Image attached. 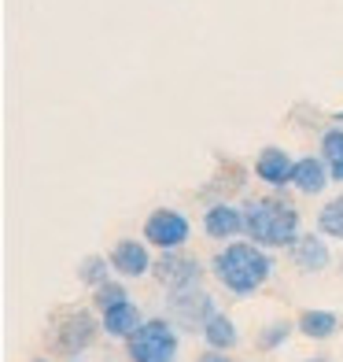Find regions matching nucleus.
<instances>
[{
  "instance_id": "obj_2",
  "label": "nucleus",
  "mask_w": 343,
  "mask_h": 362,
  "mask_svg": "<svg viewBox=\"0 0 343 362\" xmlns=\"http://www.w3.org/2000/svg\"><path fill=\"white\" fill-rule=\"evenodd\" d=\"M243 215H248V240L263 244L270 252H288L303 233V215L284 192L255 196L243 204Z\"/></svg>"
},
{
  "instance_id": "obj_3",
  "label": "nucleus",
  "mask_w": 343,
  "mask_h": 362,
  "mask_svg": "<svg viewBox=\"0 0 343 362\" xmlns=\"http://www.w3.org/2000/svg\"><path fill=\"white\" fill-rule=\"evenodd\" d=\"M100 310L96 307H63L52 315L48 322V348L63 358H78L85 355L96 340L104 337V325H100Z\"/></svg>"
},
{
  "instance_id": "obj_18",
  "label": "nucleus",
  "mask_w": 343,
  "mask_h": 362,
  "mask_svg": "<svg viewBox=\"0 0 343 362\" xmlns=\"http://www.w3.org/2000/svg\"><path fill=\"white\" fill-rule=\"evenodd\" d=\"M291 333H299L291 318H273V322H266L263 329H258L255 348L258 351H277V348H284V344L291 340Z\"/></svg>"
},
{
  "instance_id": "obj_14",
  "label": "nucleus",
  "mask_w": 343,
  "mask_h": 362,
  "mask_svg": "<svg viewBox=\"0 0 343 362\" xmlns=\"http://www.w3.org/2000/svg\"><path fill=\"white\" fill-rule=\"evenodd\" d=\"M100 325H104V337H107V340H122V344H126V340L144 325V310H140L133 300H126V303H119V307L104 310Z\"/></svg>"
},
{
  "instance_id": "obj_21",
  "label": "nucleus",
  "mask_w": 343,
  "mask_h": 362,
  "mask_svg": "<svg viewBox=\"0 0 343 362\" xmlns=\"http://www.w3.org/2000/svg\"><path fill=\"white\" fill-rule=\"evenodd\" d=\"M195 362H233V355H229V351H218V348H203L200 355H195Z\"/></svg>"
},
{
  "instance_id": "obj_5",
  "label": "nucleus",
  "mask_w": 343,
  "mask_h": 362,
  "mask_svg": "<svg viewBox=\"0 0 343 362\" xmlns=\"http://www.w3.org/2000/svg\"><path fill=\"white\" fill-rule=\"evenodd\" d=\"M140 237L152 244L155 252H181L192 240V222L177 207H155L140 226Z\"/></svg>"
},
{
  "instance_id": "obj_19",
  "label": "nucleus",
  "mask_w": 343,
  "mask_h": 362,
  "mask_svg": "<svg viewBox=\"0 0 343 362\" xmlns=\"http://www.w3.org/2000/svg\"><path fill=\"white\" fill-rule=\"evenodd\" d=\"M129 300V288H126V277H107V281L100 285V288H92V296H89V303L100 310H111V307H119V303H126Z\"/></svg>"
},
{
  "instance_id": "obj_12",
  "label": "nucleus",
  "mask_w": 343,
  "mask_h": 362,
  "mask_svg": "<svg viewBox=\"0 0 343 362\" xmlns=\"http://www.w3.org/2000/svg\"><path fill=\"white\" fill-rule=\"evenodd\" d=\"M329 185H332V174H329V163H325L321 152L296 159V170H291V189H296L299 196H321Z\"/></svg>"
},
{
  "instance_id": "obj_7",
  "label": "nucleus",
  "mask_w": 343,
  "mask_h": 362,
  "mask_svg": "<svg viewBox=\"0 0 343 362\" xmlns=\"http://www.w3.org/2000/svg\"><path fill=\"white\" fill-rule=\"evenodd\" d=\"M207 274H210V267H203L195 255H185V248H181V252H159L155 267H152V277H155V281L167 288V292L203 285Z\"/></svg>"
},
{
  "instance_id": "obj_4",
  "label": "nucleus",
  "mask_w": 343,
  "mask_h": 362,
  "mask_svg": "<svg viewBox=\"0 0 343 362\" xmlns=\"http://www.w3.org/2000/svg\"><path fill=\"white\" fill-rule=\"evenodd\" d=\"M181 355V325L170 315L144 318V325L126 340L129 362H177Z\"/></svg>"
},
{
  "instance_id": "obj_20",
  "label": "nucleus",
  "mask_w": 343,
  "mask_h": 362,
  "mask_svg": "<svg viewBox=\"0 0 343 362\" xmlns=\"http://www.w3.org/2000/svg\"><path fill=\"white\" fill-rule=\"evenodd\" d=\"M318 233H325L329 240H343V192L318 211Z\"/></svg>"
},
{
  "instance_id": "obj_23",
  "label": "nucleus",
  "mask_w": 343,
  "mask_h": 362,
  "mask_svg": "<svg viewBox=\"0 0 343 362\" xmlns=\"http://www.w3.org/2000/svg\"><path fill=\"white\" fill-rule=\"evenodd\" d=\"M30 362H52V358H44V355H34V358H30Z\"/></svg>"
},
{
  "instance_id": "obj_10",
  "label": "nucleus",
  "mask_w": 343,
  "mask_h": 362,
  "mask_svg": "<svg viewBox=\"0 0 343 362\" xmlns=\"http://www.w3.org/2000/svg\"><path fill=\"white\" fill-rule=\"evenodd\" d=\"M291 170H296V159H291L288 148H281V144H266L263 152L255 156V177L263 181L270 192L291 189Z\"/></svg>"
},
{
  "instance_id": "obj_8",
  "label": "nucleus",
  "mask_w": 343,
  "mask_h": 362,
  "mask_svg": "<svg viewBox=\"0 0 343 362\" xmlns=\"http://www.w3.org/2000/svg\"><path fill=\"white\" fill-rule=\"evenodd\" d=\"M155 248L144 237H122L111 244V270L114 277H126V281H140V277H152V267H155Z\"/></svg>"
},
{
  "instance_id": "obj_17",
  "label": "nucleus",
  "mask_w": 343,
  "mask_h": 362,
  "mask_svg": "<svg viewBox=\"0 0 343 362\" xmlns=\"http://www.w3.org/2000/svg\"><path fill=\"white\" fill-rule=\"evenodd\" d=\"M74 274H78V285H85L89 292H92V288H100L107 277H114L107 255H85V259H78Z\"/></svg>"
},
{
  "instance_id": "obj_22",
  "label": "nucleus",
  "mask_w": 343,
  "mask_h": 362,
  "mask_svg": "<svg viewBox=\"0 0 343 362\" xmlns=\"http://www.w3.org/2000/svg\"><path fill=\"white\" fill-rule=\"evenodd\" d=\"M303 362H332L329 355H310V358H303Z\"/></svg>"
},
{
  "instance_id": "obj_16",
  "label": "nucleus",
  "mask_w": 343,
  "mask_h": 362,
  "mask_svg": "<svg viewBox=\"0 0 343 362\" xmlns=\"http://www.w3.org/2000/svg\"><path fill=\"white\" fill-rule=\"evenodd\" d=\"M318 152L329 163V174L336 185H343V122H332L329 129H321L318 137Z\"/></svg>"
},
{
  "instance_id": "obj_11",
  "label": "nucleus",
  "mask_w": 343,
  "mask_h": 362,
  "mask_svg": "<svg viewBox=\"0 0 343 362\" xmlns=\"http://www.w3.org/2000/svg\"><path fill=\"white\" fill-rule=\"evenodd\" d=\"M288 259L299 274H325L332 267V248L325 233H299V240L288 248Z\"/></svg>"
},
{
  "instance_id": "obj_6",
  "label": "nucleus",
  "mask_w": 343,
  "mask_h": 362,
  "mask_svg": "<svg viewBox=\"0 0 343 362\" xmlns=\"http://www.w3.org/2000/svg\"><path fill=\"white\" fill-rule=\"evenodd\" d=\"M167 315L181 329H188V333H203L207 318L218 315V303H215V296H210L203 285L174 288V292H167Z\"/></svg>"
},
{
  "instance_id": "obj_9",
  "label": "nucleus",
  "mask_w": 343,
  "mask_h": 362,
  "mask_svg": "<svg viewBox=\"0 0 343 362\" xmlns=\"http://www.w3.org/2000/svg\"><path fill=\"white\" fill-rule=\"evenodd\" d=\"M200 226H203V237L215 240V244H229V240L248 237V215H243V204H233V200L207 204Z\"/></svg>"
},
{
  "instance_id": "obj_15",
  "label": "nucleus",
  "mask_w": 343,
  "mask_h": 362,
  "mask_svg": "<svg viewBox=\"0 0 343 362\" xmlns=\"http://www.w3.org/2000/svg\"><path fill=\"white\" fill-rule=\"evenodd\" d=\"M203 348H218V351H236L240 344V329L236 322L225 315V310H218V315H210L207 325H203Z\"/></svg>"
},
{
  "instance_id": "obj_1",
  "label": "nucleus",
  "mask_w": 343,
  "mask_h": 362,
  "mask_svg": "<svg viewBox=\"0 0 343 362\" xmlns=\"http://www.w3.org/2000/svg\"><path fill=\"white\" fill-rule=\"evenodd\" d=\"M210 277L229 292V296H255L263 285H270V277L277 270V259L270 248L255 240H229L210 255Z\"/></svg>"
},
{
  "instance_id": "obj_13",
  "label": "nucleus",
  "mask_w": 343,
  "mask_h": 362,
  "mask_svg": "<svg viewBox=\"0 0 343 362\" xmlns=\"http://www.w3.org/2000/svg\"><path fill=\"white\" fill-rule=\"evenodd\" d=\"M296 329H299V337L314 340V344H325V340L339 337L343 318L336 315V310H325V307H306V310L296 315Z\"/></svg>"
},
{
  "instance_id": "obj_24",
  "label": "nucleus",
  "mask_w": 343,
  "mask_h": 362,
  "mask_svg": "<svg viewBox=\"0 0 343 362\" xmlns=\"http://www.w3.org/2000/svg\"><path fill=\"white\" fill-rule=\"evenodd\" d=\"M63 362H85V358H81V355H78V358H63Z\"/></svg>"
}]
</instances>
